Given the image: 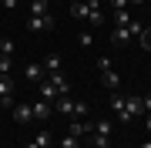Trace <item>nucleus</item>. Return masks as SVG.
<instances>
[{"mask_svg": "<svg viewBox=\"0 0 151 148\" xmlns=\"http://www.w3.org/2000/svg\"><path fill=\"white\" fill-rule=\"evenodd\" d=\"M47 148H57V145H47Z\"/></svg>", "mask_w": 151, "mask_h": 148, "instance_id": "473e14b6", "label": "nucleus"}, {"mask_svg": "<svg viewBox=\"0 0 151 148\" xmlns=\"http://www.w3.org/2000/svg\"><path fill=\"white\" fill-rule=\"evenodd\" d=\"M141 24L138 20H131V24H124V27H114L111 30V44H128V40H134V37H141Z\"/></svg>", "mask_w": 151, "mask_h": 148, "instance_id": "f257e3e1", "label": "nucleus"}, {"mask_svg": "<svg viewBox=\"0 0 151 148\" xmlns=\"http://www.w3.org/2000/svg\"><path fill=\"white\" fill-rule=\"evenodd\" d=\"M60 148H77V138L74 135H64V138H60Z\"/></svg>", "mask_w": 151, "mask_h": 148, "instance_id": "4be33fe9", "label": "nucleus"}, {"mask_svg": "<svg viewBox=\"0 0 151 148\" xmlns=\"http://www.w3.org/2000/svg\"><path fill=\"white\" fill-rule=\"evenodd\" d=\"M0 54L10 57V54H14V40H0Z\"/></svg>", "mask_w": 151, "mask_h": 148, "instance_id": "b1692460", "label": "nucleus"}, {"mask_svg": "<svg viewBox=\"0 0 151 148\" xmlns=\"http://www.w3.org/2000/svg\"><path fill=\"white\" fill-rule=\"evenodd\" d=\"M94 131V121H84V118H74L67 125V135H74V138H84V135H91Z\"/></svg>", "mask_w": 151, "mask_h": 148, "instance_id": "7ed1b4c3", "label": "nucleus"}, {"mask_svg": "<svg viewBox=\"0 0 151 148\" xmlns=\"http://www.w3.org/2000/svg\"><path fill=\"white\" fill-rule=\"evenodd\" d=\"M74 118H87V101H74Z\"/></svg>", "mask_w": 151, "mask_h": 148, "instance_id": "aec40b11", "label": "nucleus"}, {"mask_svg": "<svg viewBox=\"0 0 151 148\" xmlns=\"http://www.w3.org/2000/svg\"><path fill=\"white\" fill-rule=\"evenodd\" d=\"M101 84H104L108 91H118V88H121V77H118V74H114L111 67H108V71H101Z\"/></svg>", "mask_w": 151, "mask_h": 148, "instance_id": "6e6552de", "label": "nucleus"}, {"mask_svg": "<svg viewBox=\"0 0 151 148\" xmlns=\"http://www.w3.org/2000/svg\"><path fill=\"white\" fill-rule=\"evenodd\" d=\"M0 98H14V81H10V74H0Z\"/></svg>", "mask_w": 151, "mask_h": 148, "instance_id": "ddd939ff", "label": "nucleus"}, {"mask_svg": "<svg viewBox=\"0 0 151 148\" xmlns=\"http://www.w3.org/2000/svg\"><path fill=\"white\" fill-rule=\"evenodd\" d=\"M40 101H57V91L50 81H40Z\"/></svg>", "mask_w": 151, "mask_h": 148, "instance_id": "4468645a", "label": "nucleus"}, {"mask_svg": "<svg viewBox=\"0 0 151 148\" xmlns=\"http://www.w3.org/2000/svg\"><path fill=\"white\" fill-rule=\"evenodd\" d=\"M128 7H131L128 0H111V10H128Z\"/></svg>", "mask_w": 151, "mask_h": 148, "instance_id": "393cba45", "label": "nucleus"}, {"mask_svg": "<svg viewBox=\"0 0 151 148\" xmlns=\"http://www.w3.org/2000/svg\"><path fill=\"white\" fill-rule=\"evenodd\" d=\"M124 98H128V94H121V91H111V111H114V115H118V121L124 118Z\"/></svg>", "mask_w": 151, "mask_h": 148, "instance_id": "0eeeda50", "label": "nucleus"}, {"mask_svg": "<svg viewBox=\"0 0 151 148\" xmlns=\"http://www.w3.org/2000/svg\"><path fill=\"white\" fill-rule=\"evenodd\" d=\"M44 74H47V71H44V64H27V81H40Z\"/></svg>", "mask_w": 151, "mask_h": 148, "instance_id": "dca6fc26", "label": "nucleus"}, {"mask_svg": "<svg viewBox=\"0 0 151 148\" xmlns=\"http://www.w3.org/2000/svg\"><path fill=\"white\" fill-rule=\"evenodd\" d=\"M91 145H94V148H108V145H111V135H97V131H91Z\"/></svg>", "mask_w": 151, "mask_h": 148, "instance_id": "f3484780", "label": "nucleus"}, {"mask_svg": "<svg viewBox=\"0 0 151 148\" xmlns=\"http://www.w3.org/2000/svg\"><path fill=\"white\" fill-rule=\"evenodd\" d=\"M30 111H34V121H47L50 111H54V104H50V101H34Z\"/></svg>", "mask_w": 151, "mask_h": 148, "instance_id": "20e7f679", "label": "nucleus"}, {"mask_svg": "<svg viewBox=\"0 0 151 148\" xmlns=\"http://www.w3.org/2000/svg\"><path fill=\"white\" fill-rule=\"evenodd\" d=\"M47 145H50V135H47V131H40V135L34 138V142H30L27 148H47Z\"/></svg>", "mask_w": 151, "mask_h": 148, "instance_id": "a211bd4d", "label": "nucleus"}, {"mask_svg": "<svg viewBox=\"0 0 151 148\" xmlns=\"http://www.w3.org/2000/svg\"><path fill=\"white\" fill-rule=\"evenodd\" d=\"M70 4H81V0H70Z\"/></svg>", "mask_w": 151, "mask_h": 148, "instance_id": "2f4dec72", "label": "nucleus"}, {"mask_svg": "<svg viewBox=\"0 0 151 148\" xmlns=\"http://www.w3.org/2000/svg\"><path fill=\"white\" fill-rule=\"evenodd\" d=\"M141 104H145V115L151 111V94H145V98H141Z\"/></svg>", "mask_w": 151, "mask_h": 148, "instance_id": "cd10ccee", "label": "nucleus"}, {"mask_svg": "<svg viewBox=\"0 0 151 148\" xmlns=\"http://www.w3.org/2000/svg\"><path fill=\"white\" fill-rule=\"evenodd\" d=\"M131 20H134V17H131V10H114V27H124V24H131Z\"/></svg>", "mask_w": 151, "mask_h": 148, "instance_id": "2eb2a0df", "label": "nucleus"}, {"mask_svg": "<svg viewBox=\"0 0 151 148\" xmlns=\"http://www.w3.org/2000/svg\"><path fill=\"white\" fill-rule=\"evenodd\" d=\"M128 4H134V7H141V4H145V0H128Z\"/></svg>", "mask_w": 151, "mask_h": 148, "instance_id": "7c9ffc66", "label": "nucleus"}, {"mask_svg": "<svg viewBox=\"0 0 151 148\" xmlns=\"http://www.w3.org/2000/svg\"><path fill=\"white\" fill-rule=\"evenodd\" d=\"M44 71L47 74H60V54H47L44 57Z\"/></svg>", "mask_w": 151, "mask_h": 148, "instance_id": "9b49d317", "label": "nucleus"}, {"mask_svg": "<svg viewBox=\"0 0 151 148\" xmlns=\"http://www.w3.org/2000/svg\"><path fill=\"white\" fill-rule=\"evenodd\" d=\"M94 131L97 135H111V121L104 118V121H94Z\"/></svg>", "mask_w": 151, "mask_h": 148, "instance_id": "6ab92c4d", "label": "nucleus"}, {"mask_svg": "<svg viewBox=\"0 0 151 148\" xmlns=\"http://www.w3.org/2000/svg\"><path fill=\"white\" fill-rule=\"evenodd\" d=\"M91 44H94V37H91V34L84 30V34H81V47H91Z\"/></svg>", "mask_w": 151, "mask_h": 148, "instance_id": "bb28decb", "label": "nucleus"}, {"mask_svg": "<svg viewBox=\"0 0 151 148\" xmlns=\"http://www.w3.org/2000/svg\"><path fill=\"white\" fill-rule=\"evenodd\" d=\"M54 111H57V115L74 118V101H70V94H64V98H57V101H54Z\"/></svg>", "mask_w": 151, "mask_h": 148, "instance_id": "423d86ee", "label": "nucleus"}, {"mask_svg": "<svg viewBox=\"0 0 151 148\" xmlns=\"http://www.w3.org/2000/svg\"><path fill=\"white\" fill-rule=\"evenodd\" d=\"M14 121H17V125H27V121H34L30 104H14Z\"/></svg>", "mask_w": 151, "mask_h": 148, "instance_id": "39448f33", "label": "nucleus"}, {"mask_svg": "<svg viewBox=\"0 0 151 148\" xmlns=\"http://www.w3.org/2000/svg\"><path fill=\"white\" fill-rule=\"evenodd\" d=\"M70 14H74L77 20H87V17H91V4H84V0L81 4H70Z\"/></svg>", "mask_w": 151, "mask_h": 148, "instance_id": "f8f14e48", "label": "nucleus"}, {"mask_svg": "<svg viewBox=\"0 0 151 148\" xmlns=\"http://www.w3.org/2000/svg\"><path fill=\"white\" fill-rule=\"evenodd\" d=\"M10 67H14V61L7 54H0V74H10Z\"/></svg>", "mask_w": 151, "mask_h": 148, "instance_id": "412c9836", "label": "nucleus"}, {"mask_svg": "<svg viewBox=\"0 0 151 148\" xmlns=\"http://www.w3.org/2000/svg\"><path fill=\"white\" fill-rule=\"evenodd\" d=\"M138 40H141V47H145V51H151V30H141Z\"/></svg>", "mask_w": 151, "mask_h": 148, "instance_id": "5701e85b", "label": "nucleus"}, {"mask_svg": "<svg viewBox=\"0 0 151 148\" xmlns=\"http://www.w3.org/2000/svg\"><path fill=\"white\" fill-rule=\"evenodd\" d=\"M50 84H54V91H57V98H64V94L70 91V88H67V77H64V74H50Z\"/></svg>", "mask_w": 151, "mask_h": 148, "instance_id": "1a4fd4ad", "label": "nucleus"}, {"mask_svg": "<svg viewBox=\"0 0 151 148\" xmlns=\"http://www.w3.org/2000/svg\"><path fill=\"white\" fill-rule=\"evenodd\" d=\"M0 4H4V10H17V7H20V0H0Z\"/></svg>", "mask_w": 151, "mask_h": 148, "instance_id": "a878e982", "label": "nucleus"}, {"mask_svg": "<svg viewBox=\"0 0 151 148\" xmlns=\"http://www.w3.org/2000/svg\"><path fill=\"white\" fill-rule=\"evenodd\" d=\"M138 148H151V138H148V142H141V145H138Z\"/></svg>", "mask_w": 151, "mask_h": 148, "instance_id": "c756f323", "label": "nucleus"}, {"mask_svg": "<svg viewBox=\"0 0 151 148\" xmlns=\"http://www.w3.org/2000/svg\"><path fill=\"white\" fill-rule=\"evenodd\" d=\"M54 14H44V17H27V30L34 34H44V30H54Z\"/></svg>", "mask_w": 151, "mask_h": 148, "instance_id": "f03ea898", "label": "nucleus"}, {"mask_svg": "<svg viewBox=\"0 0 151 148\" xmlns=\"http://www.w3.org/2000/svg\"><path fill=\"white\" fill-rule=\"evenodd\" d=\"M145 131H151V111L145 115Z\"/></svg>", "mask_w": 151, "mask_h": 148, "instance_id": "c85d7f7f", "label": "nucleus"}, {"mask_svg": "<svg viewBox=\"0 0 151 148\" xmlns=\"http://www.w3.org/2000/svg\"><path fill=\"white\" fill-rule=\"evenodd\" d=\"M50 14V0H30V17H44Z\"/></svg>", "mask_w": 151, "mask_h": 148, "instance_id": "9d476101", "label": "nucleus"}]
</instances>
